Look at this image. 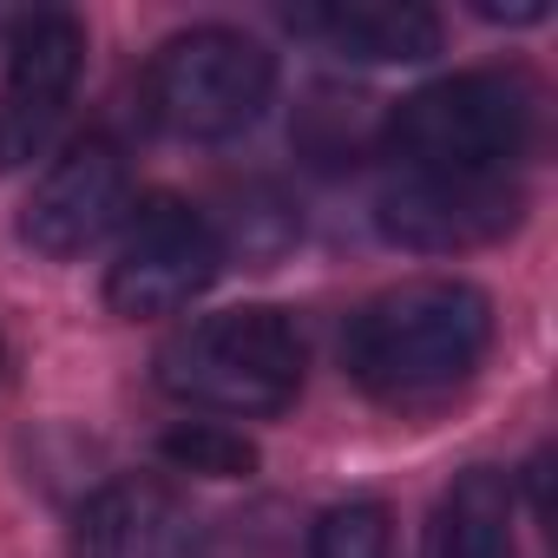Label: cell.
<instances>
[{
	"label": "cell",
	"instance_id": "obj_1",
	"mask_svg": "<svg viewBox=\"0 0 558 558\" xmlns=\"http://www.w3.org/2000/svg\"><path fill=\"white\" fill-rule=\"evenodd\" d=\"M486 349H493V303L453 276H421V283L381 290L375 303H362L342 342L349 375L388 408L447 401L480 375Z\"/></svg>",
	"mask_w": 558,
	"mask_h": 558
},
{
	"label": "cell",
	"instance_id": "obj_2",
	"mask_svg": "<svg viewBox=\"0 0 558 558\" xmlns=\"http://www.w3.org/2000/svg\"><path fill=\"white\" fill-rule=\"evenodd\" d=\"M303 368H310L303 329L269 303L204 316L158 349V388L171 401L236 421L283 414L303 395Z\"/></svg>",
	"mask_w": 558,
	"mask_h": 558
},
{
	"label": "cell",
	"instance_id": "obj_3",
	"mask_svg": "<svg viewBox=\"0 0 558 558\" xmlns=\"http://www.w3.org/2000/svg\"><path fill=\"white\" fill-rule=\"evenodd\" d=\"M538 132V86L525 73L506 66H480V73H453L434 80L421 93H408L388 125L381 145L401 171H506L512 158H525Z\"/></svg>",
	"mask_w": 558,
	"mask_h": 558
},
{
	"label": "cell",
	"instance_id": "obj_4",
	"mask_svg": "<svg viewBox=\"0 0 558 558\" xmlns=\"http://www.w3.org/2000/svg\"><path fill=\"white\" fill-rule=\"evenodd\" d=\"M276 93V60L236 27L171 34L145 66V112L184 145H223L263 119Z\"/></svg>",
	"mask_w": 558,
	"mask_h": 558
},
{
	"label": "cell",
	"instance_id": "obj_5",
	"mask_svg": "<svg viewBox=\"0 0 558 558\" xmlns=\"http://www.w3.org/2000/svg\"><path fill=\"white\" fill-rule=\"evenodd\" d=\"M217 263H223V236H217V223L197 204H184V197H145L125 217V236L112 250L106 303L125 323L178 316V310H191V296L210 290Z\"/></svg>",
	"mask_w": 558,
	"mask_h": 558
},
{
	"label": "cell",
	"instance_id": "obj_6",
	"mask_svg": "<svg viewBox=\"0 0 558 558\" xmlns=\"http://www.w3.org/2000/svg\"><path fill=\"white\" fill-rule=\"evenodd\" d=\"M125 210H132V165H125V151L106 132H86L27 191L21 243L53 256V263H73V256L99 250L125 223Z\"/></svg>",
	"mask_w": 558,
	"mask_h": 558
},
{
	"label": "cell",
	"instance_id": "obj_7",
	"mask_svg": "<svg viewBox=\"0 0 558 558\" xmlns=\"http://www.w3.org/2000/svg\"><path fill=\"white\" fill-rule=\"evenodd\" d=\"M80 73H86V27L60 8L21 14V27L8 34V80H0V171L47 158Z\"/></svg>",
	"mask_w": 558,
	"mask_h": 558
},
{
	"label": "cell",
	"instance_id": "obj_8",
	"mask_svg": "<svg viewBox=\"0 0 558 558\" xmlns=\"http://www.w3.org/2000/svg\"><path fill=\"white\" fill-rule=\"evenodd\" d=\"M525 197L506 171H395L375 197V217L381 230L401 243V250H434V256H453V250H480L493 236H506L519 223Z\"/></svg>",
	"mask_w": 558,
	"mask_h": 558
},
{
	"label": "cell",
	"instance_id": "obj_9",
	"mask_svg": "<svg viewBox=\"0 0 558 558\" xmlns=\"http://www.w3.org/2000/svg\"><path fill=\"white\" fill-rule=\"evenodd\" d=\"M73 558H204V525L165 480H106L73 519Z\"/></svg>",
	"mask_w": 558,
	"mask_h": 558
},
{
	"label": "cell",
	"instance_id": "obj_10",
	"mask_svg": "<svg viewBox=\"0 0 558 558\" xmlns=\"http://www.w3.org/2000/svg\"><path fill=\"white\" fill-rule=\"evenodd\" d=\"M290 27L323 53L362 66H414L440 53V14L421 0H316V8H290Z\"/></svg>",
	"mask_w": 558,
	"mask_h": 558
},
{
	"label": "cell",
	"instance_id": "obj_11",
	"mask_svg": "<svg viewBox=\"0 0 558 558\" xmlns=\"http://www.w3.org/2000/svg\"><path fill=\"white\" fill-rule=\"evenodd\" d=\"M421 558H512V486L493 466H473L447 486Z\"/></svg>",
	"mask_w": 558,
	"mask_h": 558
},
{
	"label": "cell",
	"instance_id": "obj_12",
	"mask_svg": "<svg viewBox=\"0 0 558 558\" xmlns=\"http://www.w3.org/2000/svg\"><path fill=\"white\" fill-rule=\"evenodd\" d=\"M165 460L178 473H204V480H243L256 466V447L243 434H230L223 421H184L165 434Z\"/></svg>",
	"mask_w": 558,
	"mask_h": 558
},
{
	"label": "cell",
	"instance_id": "obj_13",
	"mask_svg": "<svg viewBox=\"0 0 558 558\" xmlns=\"http://www.w3.org/2000/svg\"><path fill=\"white\" fill-rule=\"evenodd\" d=\"M310 558H395V525L381 499H349L316 519Z\"/></svg>",
	"mask_w": 558,
	"mask_h": 558
},
{
	"label": "cell",
	"instance_id": "obj_14",
	"mask_svg": "<svg viewBox=\"0 0 558 558\" xmlns=\"http://www.w3.org/2000/svg\"><path fill=\"white\" fill-rule=\"evenodd\" d=\"M14 27H21V14H0V40H8V34H14Z\"/></svg>",
	"mask_w": 558,
	"mask_h": 558
}]
</instances>
